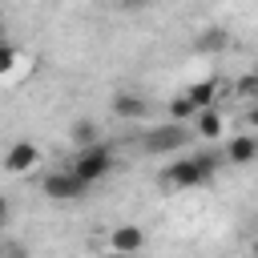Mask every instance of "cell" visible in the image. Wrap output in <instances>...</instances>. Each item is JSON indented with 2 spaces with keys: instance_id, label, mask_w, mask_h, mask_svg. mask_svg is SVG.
<instances>
[{
  "instance_id": "cell-1",
  "label": "cell",
  "mask_w": 258,
  "mask_h": 258,
  "mask_svg": "<svg viewBox=\"0 0 258 258\" xmlns=\"http://www.w3.org/2000/svg\"><path fill=\"white\" fill-rule=\"evenodd\" d=\"M218 165H226L222 153H189V157L169 161L161 169V185H169V189H198V185H206L218 173Z\"/></svg>"
},
{
  "instance_id": "cell-2",
  "label": "cell",
  "mask_w": 258,
  "mask_h": 258,
  "mask_svg": "<svg viewBox=\"0 0 258 258\" xmlns=\"http://www.w3.org/2000/svg\"><path fill=\"white\" fill-rule=\"evenodd\" d=\"M64 169H73V173H77L85 185H97V181H101V177L113 169V145H109V141H97V145H81Z\"/></svg>"
},
{
  "instance_id": "cell-3",
  "label": "cell",
  "mask_w": 258,
  "mask_h": 258,
  "mask_svg": "<svg viewBox=\"0 0 258 258\" xmlns=\"http://www.w3.org/2000/svg\"><path fill=\"white\" fill-rule=\"evenodd\" d=\"M189 141H194V129H189V125H173V121L141 133V149H145V153H177V149H185Z\"/></svg>"
},
{
  "instance_id": "cell-4",
  "label": "cell",
  "mask_w": 258,
  "mask_h": 258,
  "mask_svg": "<svg viewBox=\"0 0 258 258\" xmlns=\"http://www.w3.org/2000/svg\"><path fill=\"white\" fill-rule=\"evenodd\" d=\"M40 194L52 198V202H77V198L89 194V185H85L73 169H56V173H48V177L40 181Z\"/></svg>"
},
{
  "instance_id": "cell-5",
  "label": "cell",
  "mask_w": 258,
  "mask_h": 258,
  "mask_svg": "<svg viewBox=\"0 0 258 258\" xmlns=\"http://www.w3.org/2000/svg\"><path fill=\"white\" fill-rule=\"evenodd\" d=\"M36 161H40V145L16 141V145H8V153L0 157V169H4V173H28V169H36Z\"/></svg>"
},
{
  "instance_id": "cell-6",
  "label": "cell",
  "mask_w": 258,
  "mask_h": 258,
  "mask_svg": "<svg viewBox=\"0 0 258 258\" xmlns=\"http://www.w3.org/2000/svg\"><path fill=\"white\" fill-rule=\"evenodd\" d=\"M222 161H226V165H250V161H258V133H238V137H230L226 149H222Z\"/></svg>"
},
{
  "instance_id": "cell-7",
  "label": "cell",
  "mask_w": 258,
  "mask_h": 258,
  "mask_svg": "<svg viewBox=\"0 0 258 258\" xmlns=\"http://www.w3.org/2000/svg\"><path fill=\"white\" fill-rule=\"evenodd\" d=\"M109 246H113V254H137L141 246H145V230L141 226H133V222H125V226H113V234H109Z\"/></svg>"
},
{
  "instance_id": "cell-8",
  "label": "cell",
  "mask_w": 258,
  "mask_h": 258,
  "mask_svg": "<svg viewBox=\"0 0 258 258\" xmlns=\"http://www.w3.org/2000/svg\"><path fill=\"white\" fill-rule=\"evenodd\" d=\"M113 113H117L121 121H141V117L149 113V101H145L141 93H117V97H113Z\"/></svg>"
},
{
  "instance_id": "cell-9",
  "label": "cell",
  "mask_w": 258,
  "mask_h": 258,
  "mask_svg": "<svg viewBox=\"0 0 258 258\" xmlns=\"http://www.w3.org/2000/svg\"><path fill=\"white\" fill-rule=\"evenodd\" d=\"M185 97L194 101V109H214V101H218V77H206V81L189 85Z\"/></svg>"
},
{
  "instance_id": "cell-10",
  "label": "cell",
  "mask_w": 258,
  "mask_h": 258,
  "mask_svg": "<svg viewBox=\"0 0 258 258\" xmlns=\"http://www.w3.org/2000/svg\"><path fill=\"white\" fill-rule=\"evenodd\" d=\"M189 129H194L198 137H218V133H222V113H218V109H198L194 121H189Z\"/></svg>"
},
{
  "instance_id": "cell-11",
  "label": "cell",
  "mask_w": 258,
  "mask_h": 258,
  "mask_svg": "<svg viewBox=\"0 0 258 258\" xmlns=\"http://www.w3.org/2000/svg\"><path fill=\"white\" fill-rule=\"evenodd\" d=\"M226 44H230V32H222V28H206V32L194 40L198 52H222Z\"/></svg>"
},
{
  "instance_id": "cell-12",
  "label": "cell",
  "mask_w": 258,
  "mask_h": 258,
  "mask_svg": "<svg viewBox=\"0 0 258 258\" xmlns=\"http://www.w3.org/2000/svg\"><path fill=\"white\" fill-rule=\"evenodd\" d=\"M194 113H198V109H194V101H189L185 93L169 101V121H173V125H189V121H194Z\"/></svg>"
},
{
  "instance_id": "cell-13",
  "label": "cell",
  "mask_w": 258,
  "mask_h": 258,
  "mask_svg": "<svg viewBox=\"0 0 258 258\" xmlns=\"http://www.w3.org/2000/svg\"><path fill=\"white\" fill-rule=\"evenodd\" d=\"M73 141H77V145H97V141H101V133H97V121L81 117V121L73 125Z\"/></svg>"
},
{
  "instance_id": "cell-14",
  "label": "cell",
  "mask_w": 258,
  "mask_h": 258,
  "mask_svg": "<svg viewBox=\"0 0 258 258\" xmlns=\"http://www.w3.org/2000/svg\"><path fill=\"white\" fill-rule=\"evenodd\" d=\"M234 93H238V97H258V69H254V73H246V77L234 85Z\"/></svg>"
},
{
  "instance_id": "cell-15",
  "label": "cell",
  "mask_w": 258,
  "mask_h": 258,
  "mask_svg": "<svg viewBox=\"0 0 258 258\" xmlns=\"http://www.w3.org/2000/svg\"><path fill=\"white\" fill-rule=\"evenodd\" d=\"M12 64H16V48L0 44V73H12Z\"/></svg>"
},
{
  "instance_id": "cell-16",
  "label": "cell",
  "mask_w": 258,
  "mask_h": 258,
  "mask_svg": "<svg viewBox=\"0 0 258 258\" xmlns=\"http://www.w3.org/2000/svg\"><path fill=\"white\" fill-rule=\"evenodd\" d=\"M0 258H28V254H24V246H8V250H0Z\"/></svg>"
},
{
  "instance_id": "cell-17",
  "label": "cell",
  "mask_w": 258,
  "mask_h": 258,
  "mask_svg": "<svg viewBox=\"0 0 258 258\" xmlns=\"http://www.w3.org/2000/svg\"><path fill=\"white\" fill-rule=\"evenodd\" d=\"M246 125H250V129H258V101L250 105V113H246Z\"/></svg>"
},
{
  "instance_id": "cell-18",
  "label": "cell",
  "mask_w": 258,
  "mask_h": 258,
  "mask_svg": "<svg viewBox=\"0 0 258 258\" xmlns=\"http://www.w3.org/2000/svg\"><path fill=\"white\" fill-rule=\"evenodd\" d=\"M8 210H12V206H8V194H0V226L8 222Z\"/></svg>"
},
{
  "instance_id": "cell-19",
  "label": "cell",
  "mask_w": 258,
  "mask_h": 258,
  "mask_svg": "<svg viewBox=\"0 0 258 258\" xmlns=\"http://www.w3.org/2000/svg\"><path fill=\"white\" fill-rule=\"evenodd\" d=\"M105 258H129V254H113V250H109V254H105Z\"/></svg>"
},
{
  "instance_id": "cell-20",
  "label": "cell",
  "mask_w": 258,
  "mask_h": 258,
  "mask_svg": "<svg viewBox=\"0 0 258 258\" xmlns=\"http://www.w3.org/2000/svg\"><path fill=\"white\" fill-rule=\"evenodd\" d=\"M250 250H254V258H258V242H254V246H250Z\"/></svg>"
},
{
  "instance_id": "cell-21",
  "label": "cell",
  "mask_w": 258,
  "mask_h": 258,
  "mask_svg": "<svg viewBox=\"0 0 258 258\" xmlns=\"http://www.w3.org/2000/svg\"><path fill=\"white\" fill-rule=\"evenodd\" d=\"M0 44H8V40H4V28H0Z\"/></svg>"
}]
</instances>
